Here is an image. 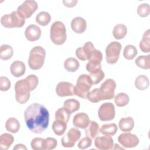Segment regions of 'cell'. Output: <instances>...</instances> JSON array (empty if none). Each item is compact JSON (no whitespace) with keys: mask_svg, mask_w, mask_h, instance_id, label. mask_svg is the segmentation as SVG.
Here are the masks:
<instances>
[{"mask_svg":"<svg viewBox=\"0 0 150 150\" xmlns=\"http://www.w3.org/2000/svg\"><path fill=\"white\" fill-rule=\"evenodd\" d=\"M101 61L102 60L98 59H93L88 61L86 64V68L87 71L90 73V75L97 74L102 71Z\"/></svg>","mask_w":150,"mask_h":150,"instance_id":"ffe728a7","label":"cell"},{"mask_svg":"<svg viewBox=\"0 0 150 150\" xmlns=\"http://www.w3.org/2000/svg\"><path fill=\"white\" fill-rule=\"evenodd\" d=\"M51 21L50 13L46 11L39 12L36 16V22L40 25L45 26L47 25Z\"/></svg>","mask_w":150,"mask_h":150,"instance_id":"836d02e7","label":"cell"},{"mask_svg":"<svg viewBox=\"0 0 150 150\" xmlns=\"http://www.w3.org/2000/svg\"><path fill=\"white\" fill-rule=\"evenodd\" d=\"M14 141L13 137L9 133H4L0 136V149H8Z\"/></svg>","mask_w":150,"mask_h":150,"instance_id":"7402d4cb","label":"cell"},{"mask_svg":"<svg viewBox=\"0 0 150 150\" xmlns=\"http://www.w3.org/2000/svg\"><path fill=\"white\" fill-rule=\"evenodd\" d=\"M79 61L74 57H69L64 62V67L67 71L75 72L79 68Z\"/></svg>","mask_w":150,"mask_h":150,"instance_id":"4316f807","label":"cell"},{"mask_svg":"<svg viewBox=\"0 0 150 150\" xmlns=\"http://www.w3.org/2000/svg\"><path fill=\"white\" fill-rule=\"evenodd\" d=\"M1 25L6 28H21L25 23V18L17 11L3 15L1 18Z\"/></svg>","mask_w":150,"mask_h":150,"instance_id":"ba28073f","label":"cell"},{"mask_svg":"<svg viewBox=\"0 0 150 150\" xmlns=\"http://www.w3.org/2000/svg\"><path fill=\"white\" fill-rule=\"evenodd\" d=\"M139 46L142 52L144 53L150 52V32L147 29L142 36V39L139 42Z\"/></svg>","mask_w":150,"mask_h":150,"instance_id":"603a6c76","label":"cell"},{"mask_svg":"<svg viewBox=\"0 0 150 150\" xmlns=\"http://www.w3.org/2000/svg\"><path fill=\"white\" fill-rule=\"evenodd\" d=\"M94 145L97 149L100 150H109L112 149L114 141L111 136L97 137L94 140Z\"/></svg>","mask_w":150,"mask_h":150,"instance_id":"9a60e30c","label":"cell"},{"mask_svg":"<svg viewBox=\"0 0 150 150\" xmlns=\"http://www.w3.org/2000/svg\"><path fill=\"white\" fill-rule=\"evenodd\" d=\"M46 57V51L40 46L33 47L29 53L28 65L32 70H39L44 64Z\"/></svg>","mask_w":150,"mask_h":150,"instance_id":"277c9868","label":"cell"},{"mask_svg":"<svg viewBox=\"0 0 150 150\" xmlns=\"http://www.w3.org/2000/svg\"><path fill=\"white\" fill-rule=\"evenodd\" d=\"M26 70L25 63L20 60L14 61L10 66L11 74L15 77H19L23 76Z\"/></svg>","mask_w":150,"mask_h":150,"instance_id":"d6986e66","label":"cell"},{"mask_svg":"<svg viewBox=\"0 0 150 150\" xmlns=\"http://www.w3.org/2000/svg\"><path fill=\"white\" fill-rule=\"evenodd\" d=\"M80 107L79 101L76 99H68L64 101L63 107L70 113L72 114L79 110Z\"/></svg>","mask_w":150,"mask_h":150,"instance_id":"484cf974","label":"cell"},{"mask_svg":"<svg viewBox=\"0 0 150 150\" xmlns=\"http://www.w3.org/2000/svg\"><path fill=\"white\" fill-rule=\"evenodd\" d=\"M81 132L76 128H72L69 130L67 134L62 138L61 142L63 147L71 148L80 139Z\"/></svg>","mask_w":150,"mask_h":150,"instance_id":"8fae6325","label":"cell"},{"mask_svg":"<svg viewBox=\"0 0 150 150\" xmlns=\"http://www.w3.org/2000/svg\"><path fill=\"white\" fill-rule=\"evenodd\" d=\"M20 127L19 122L14 117L8 118L5 122L6 129L9 132L13 134L18 132L20 129Z\"/></svg>","mask_w":150,"mask_h":150,"instance_id":"d4e9b609","label":"cell"},{"mask_svg":"<svg viewBox=\"0 0 150 150\" xmlns=\"http://www.w3.org/2000/svg\"><path fill=\"white\" fill-rule=\"evenodd\" d=\"M74 86L67 81L59 82L56 87V94L61 97L71 96L74 94Z\"/></svg>","mask_w":150,"mask_h":150,"instance_id":"5bb4252c","label":"cell"},{"mask_svg":"<svg viewBox=\"0 0 150 150\" xmlns=\"http://www.w3.org/2000/svg\"><path fill=\"white\" fill-rule=\"evenodd\" d=\"M138 53L136 47L132 45H128L125 46L123 51V56L127 60H132Z\"/></svg>","mask_w":150,"mask_h":150,"instance_id":"e575fe53","label":"cell"},{"mask_svg":"<svg viewBox=\"0 0 150 150\" xmlns=\"http://www.w3.org/2000/svg\"><path fill=\"white\" fill-rule=\"evenodd\" d=\"M46 149L50 150L54 149L57 145V140L52 137H47L46 138Z\"/></svg>","mask_w":150,"mask_h":150,"instance_id":"7bdbcfd3","label":"cell"},{"mask_svg":"<svg viewBox=\"0 0 150 150\" xmlns=\"http://www.w3.org/2000/svg\"><path fill=\"white\" fill-rule=\"evenodd\" d=\"M116 88V83L112 79L105 80L100 86V87L96 88L90 91L87 98L91 103H96L101 100H111L114 97V92Z\"/></svg>","mask_w":150,"mask_h":150,"instance_id":"7a4b0ae2","label":"cell"},{"mask_svg":"<svg viewBox=\"0 0 150 150\" xmlns=\"http://www.w3.org/2000/svg\"><path fill=\"white\" fill-rule=\"evenodd\" d=\"M98 115L102 121L113 120L115 115L114 105L111 103H105L101 105L98 111Z\"/></svg>","mask_w":150,"mask_h":150,"instance_id":"30bf717a","label":"cell"},{"mask_svg":"<svg viewBox=\"0 0 150 150\" xmlns=\"http://www.w3.org/2000/svg\"><path fill=\"white\" fill-rule=\"evenodd\" d=\"M135 63L136 65L142 69L148 70L150 69V55H142L138 56Z\"/></svg>","mask_w":150,"mask_h":150,"instance_id":"1f68e13d","label":"cell"},{"mask_svg":"<svg viewBox=\"0 0 150 150\" xmlns=\"http://www.w3.org/2000/svg\"><path fill=\"white\" fill-rule=\"evenodd\" d=\"M118 141L123 147L126 148L135 147L139 142L136 135L127 132L120 134L118 137Z\"/></svg>","mask_w":150,"mask_h":150,"instance_id":"4fadbf2b","label":"cell"},{"mask_svg":"<svg viewBox=\"0 0 150 150\" xmlns=\"http://www.w3.org/2000/svg\"><path fill=\"white\" fill-rule=\"evenodd\" d=\"M127 33V26L124 24L116 25L112 30V35L117 40L123 39Z\"/></svg>","mask_w":150,"mask_h":150,"instance_id":"f1b7e54d","label":"cell"},{"mask_svg":"<svg viewBox=\"0 0 150 150\" xmlns=\"http://www.w3.org/2000/svg\"><path fill=\"white\" fill-rule=\"evenodd\" d=\"M70 114L64 107L59 108L55 112V120H59L63 121L66 122H68Z\"/></svg>","mask_w":150,"mask_h":150,"instance_id":"74e56055","label":"cell"},{"mask_svg":"<svg viewBox=\"0 0 150 150\" xmlns=\"http://www.w3.org/2000/svg\"><path fill=\"white\" fill-rule=\"evenodd\" d=\"M13 150H18V149H25V150H26L27 149V148L26 147V146L23 144H16L14 147H13Z\"/></svg>","mask_w":150,"mask_h":150,"instance_id":"f6af8a7d","label":"cell"},{"mask_svg":"<svg viewBox=\"0 0 150 150\" xmlns=\"http://www.w3.org/2000/svg\"><path fill=\"white\" fill-rule=\"evenodd\" d=\"M137 12V14L142 18L148 16L150 13V7L149 4L145 3L140 4L138 6Z\"/></svg>","mask_w":150,"mask_h":150,"instance_id":"f35d334b","label":"cell"},{"mask_svg":"<svg viewBox=\"0 0 150 150\" xmlns=\"http://www.w3.org/2000/svg\"><path fill=\"white\" fill-rule=\"evenodd\" d=\"M90 122L88 115L84 112L76 114L73 118V124L75 127L81 129L86 128Z\"/></svg>","mask_w":150,"mask_h":150,"instance_id":"e0dca14e","label":"cell"},{"mask_svg":"<svg viewBox=\"0 0 150 150\" xmlns=\"http://www.w3.org/2000/svg\"><path fill=\"white\" fill-rule=\"evenodd\" d=\"M24 118L28 128L35 134H41L49 124V113L46 108L39 103L29 105L24 112Z\"/></svg>","mask_w":150,"mask_h":150,"instance_id":"6da1fadb","label":"cell"},{"mask_svg":"<svg viewBox=\"0 0 150 150\" xmlns=\"http://www.w3.org/2000/svg\"><path fill=\"white\" fill-rule=\"evenodd\" d=\"M92 140L91 138L86 137L82 138L77 144V146L80 149H85L91 146Z\"/></svg>","mask_w":150,"mask_h":150,"instance_id":"b9f144b4","label":"cell"},{"mask_svg":"<svg viewBox=\"0 0 150 150\" xmlns=\"http://www.w3.org/2000/svg\"><path fill=\"white\" fill-rule=\"evenodd\" d=\"M76 56L82 61H89L93 59H103L101 52L95 49L91 42H87L82 47H78L76 50Z\"/></svg>","mask_w":150,"mask_h":150,"instance_id":"3957f363","label":"cell"},{"mask_svg":"<svg viewBox=\"0 0 150 150\" xmlns=\"http://www.w3.org/2000/svg\"><path fill=\"white\" fill-rule=\"evenodd\" d=\"M118 127L123 132L131 131L134 127V121L132 117H124L120 119Z\"/></svg>","mask_w":150,"mask_h":150,"instance_id":"44dd1931","label":"cell"},{"mask_svg":"<svg viewBox=\"0 0 150 150\" xmlns=\"http://www.w3.org/2000/svg\"><path fill=\"white\" fill-rule=\"evenodd\" d=\"M92 80L88 74H82L77 80L76 85L74 88V94L83 99L87 98V94L93 85Z\"/></svg>","mask_w":150,"mask_h":150,"instance_id":"5b68a950","label":"cell"},{"mask_svg":"<svg viewBox=\"0 0 150 150\" xmlns=\"http://www.w3.org/2000/svg\"><path fill=\"white\" fill-rule=\"evenodd\" d=\"M117 129V126L115 123H110L103 125L100 129V131L104 135L113 136L116 134Z\"/></svg>","mask_w":150,"mask_h":150,"instance_id":"4dcf8cb0","label":"cell"},{"mask_svg":"<svg viewBox=\"0 0 150 150\" xmlns=\"http://www.w3.org/2000/svg\"><path fill=\"white\" fill-rule=\"evenodd\" d=\"M15 99L16 101L23 104L26 103L30 98V87L26 79L17 81L15 84Z\"/></svg>","mask_w":150,"mask_h":150,"instance_id":"52a82bcc","label":"cell"},{"mask_svg":"<svg viewBox=\"0 0 150 150\" xmlns=\"http://www.w3.org/2000/svg\"><path fill=\"white\" fill-rule=\"evenodd\" d=\"M30 145L34 150H45L46 149V140L39 137L35 138L32 140Z\"/></svg>","mask_w":150,"mask_h":150,"instance_id":"d590c367","label":"cell"},{"mask_svg":"<svg viewBox=\"0 0 150 150\" xmlns=\"http://www.w3.org/2000/svg\"><path fill=\"white\" fill-rule=\"evenodd\" d=\"M121 45L117 41L110 43L105 48V59L107 63L114 64L118 60Z\"/></svg>","mask_w":150,"mask_h":150,"instance_id":"9c48e42d","label":"cell"},{"mask_svg":"<svg viewBox=\"0 0 150 150\" xmlns=\"http://www.w3.org/2000/svg\"><path fill=\"white\" fill-rule=\"evenodd\" d=\"M11 86V83L9 79L5 76L0 77V90L2 91H8Z\"/></svg>","mask_w":150,"mask_h":150,"instance_id":"60d3db41","label":"cell"},{"mask_svg":"<svg viewBox=\"0 0 150 150\" xmlns=\"http://www.w3.org/2000/svg\"><path fill=\"white\" fill-rule=\"evenodd\" d=\"M25 79L30 87L31 91L34 90L36 88L39 83V79L38 76L35 74H30Z\"/></svg>","mask_w":150,"mask_h":150,"instance_id":"ab89813d","label":"cell"},{"mask_svg":"<svg viewBox=\"0 0 150 150\" xmlns=\"http://www.w3.org/2000/svg\"><path fill=\"white\" fill-rule=\"evenodd\" d=\"M50 38L52 42L57 45H63L66 40V29L64 23L55 21L52 23L50 30Z\"/></svg>","mask_w":150,"mask_h":150,"instance_id":"8992f818","label":"cell"},{"mask_svg":"<svg viewBox=\"0 0 150 150\" xmlns=\"http://www.w3.org/2000/svg\"><path fill=\"white\" fill-rule=\"evenodd\" d=\"M99 125L98 124L94 121H91L89 125L86 128V135L92 139L94 138L99 132Z\"/></svg>","mask_w":150,"mask_h":150,"instance_id":"d6a6232c","label":"cell"},{"mask_svg":"<svg viewBox=\"0 0 150 150\" xmlns=\"http://www.w3.org/2000/svg\"><path fill=\"white\" fill-rule=\"evenodd\" d=\"M62 2L65 6L68 7V8H72L76 5V4L78 2V1H77V0H69V1L64 0Z\"/></svg>","mask_w":150,"mask_h":150,"instance_id":"ee69618b","label":"cell"},{"mask_svg":"<svg viewBox=\"0 0 150 150\" xmlns=\"http://www.w3.org/2000/svg\"><path fill=\"white\" fill-rule=\"evenodd\" d=\"M13 54V50L11 46L4 44L1 46L0 48V58L3 60L10 59Z\"/></svg>","mask_w":150,"mask_h":150,"instance_id":"f546056e","label":"cell"},{"mask_svg":"<svg viewBox=\"0 0 150 150\" xmlns=\"http://www.w3.org/2000/svg\"><path fill=\"white\" fill-rule=\"evenodd\" d=\"M129 101V96L125 93H120L115 96L114 102L117 106L122 107L127 105Z\"/></svg>","mask_w":150,"mask_h":150,"instance_id":"8d00e7d4","label":"cell"},{"mask_svg":"<svg viewBox=\"0 0 150 150\" xmlns=\"http://www.w3.org/2000/svg\"><path fill=\"white\" fill-rule=\"evenodd\" d=\"M38 4L35 1L26 0L18 7L17 11L26 19L30 18L38 9Z\"/></svg>","mask_w":150,"mask_h":150,"instance_id":"7c38bea8","label":"cell"},{"mask_svg":"<svg viewBox=\"0 0 150 150\" xmlns=\"http://www.w3.org/2000/svg\"><path fill=\"white\" fill-rule=\"evenodd\" d=\"M70 25L72 30L78 34L84 32L87 29L86 21L80 16H77L73 18Z\"/></svg>","mask_w":150,"mask_h":150,"instance_id":"ac0fdd59","label":"cell"},{"mask_svg":"<svg viewBox=\"0 0 150 150\" xmlns=\"http://www.w3.org/2000/svg\"><path fill=\"white\" fill-rule=\"evenodd\" d=\"M41 33L40 28L35 24H32L27 26L25 31V38L30 42L38 40L40 38Z\"/></svg>","mask_w":150,"mask_h":150,"instance_id":"2e32d148","label":"cell"},{"mask_svg":"<svg viewBox=\"0 0 150 150\" xmlns=\"http://www.w3.org/2000/svg\"><path fill=\"white\" fill-rule=\"evenodd\" d=\"M67 129V122L59 120H55L52 124V129L54 133L58 135H62Z\"/></svg>","mask_w":150,"mask_h":150,"instance_id":"cb8c5ba5","label":"cell"},{"mask_svg":"<svg viewBox=\"0 0 150 150\" xmlns=\"http://www.w3.org/2000/svg\"><path fill=\"white\" fill-rule=\"evenodd\" d=\"M149 86V79L147 76L141 74L139 75L135 80V86L139 90H145Z\"/></svg>","mask_w":150,"mask_h":150,"instance_id":"83f0119b","label":"cell"}]
</instances>
